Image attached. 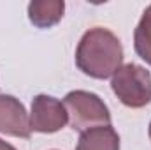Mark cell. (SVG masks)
<instances>
[{"label":"cell","mask_w":151,"mask_h":150,"mask_svg":"<svg viewBox=\"0 0 151 150\" xmlns=\"http://www.w3.org/2000/svg\"><path fill=\"white\" fill-rule=\"evenodd\" d=\"M123 64V46L111 30L95 27L84 32L76 50V66L95 79L113 78Z\"/></svg>","instance_id":"obj_1"},{"label":"cell","mask_w":151,"mask_h":150,"mask_svg":"<svg viewBox=\"0 0 151 150\" xmlns=\"http://www.w3.org/2000/svg\"><path fill=\"white\" fill-rule=\"evenodd\" d=\"M63 106L74 131H86L99 125H111V113L106 103L93 92L72 90L65 95Z\"/></svg>","instance_id":"obj_2"},{"label":"cell","mask_w":151,"mask_h":150,"mask_svg":"<svg viewBox=\"0 0 151 150\" xmlns=\"http://www.w3.org/2000/svg\"><path fill=\"white\" fill-rule=\"evenodd\" d=\"M111 88L128 108H144L151 103V74L137 64L121 66L113 74Z\"/></svg>","instance_id":"obj_3"},{"label":"cell","mask_w":151,"mask_h":150,"mask_svg":"<svg viewBox=\"0 0 151 150\" xmlns=\"http://www.w3.org/2000/svg\"><path fill=\"white\" fill-rule=\"evenodd\" d=\"M69 122V115L62 101L40 94L32 99L30 110V129L42 134H51L65 127Z\"/></svg>","instance_id":"obj_4"},{"label":"cell","mask_w":151,"mask_h":150,"mask_svg":"<svg viewBox=\"0 0 151 150\" xmlns=\"http://www.w3.org/2000/svg\"><path fill=\"white\" fill-rule=\"evenodd\" d=\"M0 133L14 138H30V117L14 95H0Z\"/></svg>","instance_id":"obj_5"},{"label":"cell","mask_w":151,"mask_h":150,"mask_svg":"<svg viewBox=\"0 0 151 150\" xmlns=\"http://www.w3.org/2000/svg\"><path fill=\"white\" fill-rule=\"evenodd\" d=\"M76 150H119V136L113 125H99L81 133Z\"/></svg>","instance_id":"obj_6"},{"label":"cell","mask_w":151,"mask_h":150,"mask_svg":"<svg viewBox=\"0 0 151 150\" xmlns=\"http://www.w3.org/2000/svg\"><path fill=\"white\" fill-rule=\"evenodd\" d=\"M63 11V0H34L28 4V20L37 28H49L62 20Z\"/></svg>","instance_id":"obj_7"},{"label":"cell","mask_w":151,"mask_h":150,"mask_svg":"<svg viewBox=\"0 0 151 150\" xmlns=\"http://www.w3.org/2000/svg\"><path fill=\"white\" fill-rule=\"evenodd\" d=\"M134 46L137 55L151 66V4L142 12L139 25L134 32Z\"/></svg>","instance_id":"obj_8"},{"label":"cell","mask_w":151,"mask_h":150,"mask_svg":"<svg viewBox=\"0 0 151 150\" xmlns=\"http://www.w3.org/2000/svg\"><path fill=\"white\" fill-rule=\"evenodd\" d=\"M0 150H16L12 145H9L7 141H4V140H0Z\"/></svg>","instance_id":"obj_9"},{"label":"cell","mask_w":151,"mask_h":150,"mask_svg":"<svg viewBox=\"0 0 151 150\" xmlns=\"http://www.w3.org/2000/svg\"><path fill=\"white\" fill-rule=\"evenodd\" d=\"M150 140H151V122H150Z\"/></svg>","instance_id":"obj_10"}]
</instances>
